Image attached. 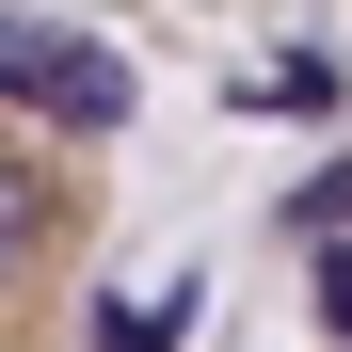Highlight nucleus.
Wrapping results in <instances>:
<instances>
[{
	"mask_svg": "<svg viewBox=\"0 0 352 352\" xmlns=\"http://www.w3.org/2000/svg\"><path fill=\"white\" fill-rule=\"evenodd\" d=\"M288 241H305V305H320V336H352V144L288 192Z\"/></svg>",
	"mask_w": 352,
	"mask_h": 352,
	"instance_id": "obj_2",
	"label": "nucleus"
},
{
	"mask_svg": "<svg viewBox=\"0 0 352 352\" xmlns=\"http://www.w3.org/2000/svg\"><path fill=\"white\" fill-rule=\"evenodd\" d=\"M96 241H112V160L80 112H32L0 48V352H80Z\"/></svg>",
	"mask_w": 352,
	"mask_h": 352,
	"instance_id": "obj_1",
	"label": "nucleus"
}]
</instances>
